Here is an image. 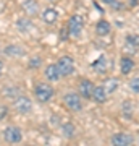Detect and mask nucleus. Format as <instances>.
<instances>
[{
  "label": "nucleus",
  "instance_id": "obj_20",
  "mask_svg": "<svg viewBox=\"0 0 139 146\" xmlns=\"http://www.w3.org/2000/svg\"><path fill=\"white\" fill-rule=\"evenodd\" d=\"M62 130H63V135L68 136V138L74 136V125H73V123H65V125L62 127Z\"/></svg>",
  "mask_w": 139,
  "mask_h": 146
},
{
  "label": "nucleus",
  "instance_id": "obj_18",
  "mask_svg": "<svg viewBox=\"0 0 139 146\" xmlns=\"http://www.w3.org/2000/svg\"><path fill=\"white\" fill-rule=\"evenodd\" d=\"M126 44H128V47H131V49H138L139 47V36L138 34H129V36H126Z\"/></svg>",
  "mask_w": 139,
  "mask_h": 146
},
{
  "label": "nucleus",
  "instance_id": "obj_1",
  "mask_svg": "<svg viewBox=\"0 0 139 146\" xmlns=\"http://www.w3.org/2000/svg\"><path fill=\"white\" fill-rule=\"evenodd\" d=\"M53 93L55 91H53V88L49 83H39L34 88V96H36V99L39 102H49L53 98Z\"/></svg>",
  "mask_w": 139,
  "mask_h": 146
},
{
  "label": "nucleus",
  "instance_id": "obj_26",
  "mask_svg": "<svg viewBox=\"0 0 139 146\" xmlns=\"http://www.w3.org/2000/svg\"><path fill=\"white\" fill-rule=\"evenodd\" d=\"M3 72V62H2V60H0V73Z\"/></svg>",
  "mask_w": 139,
  "mask_h": 146
},
{
  "label": "nucleus",
  "instance_id": "obj_7",
  "mask_svg": "<svg viewBox=\"0 0 139 146\" xmlns=\"http://www.w3.org/2000/svg\"><path fill=\"white\" fill-rule=\"evenodd\" d=\"M13 107H15V110L20 112V114H28V112H31L32 104L26 96H18V98H15V101H13Z\"/></svg>",
  "mask_w": 139,
  "mask_h": 146
},
{
  "label": "nucleus",
  "instance_id": "obj_12",
  "mask_svg": "<svg viewBox=\"0 0 139 146\" xmlns=\"http://www.w3.org/2000/svg\"><path fill=\"white\" fill-rule=\"evenodd\" d=\"M23 10L26 11V15H36L39 11V5L36 0H24L23 2Z\"/></svg>",
  "mask_w": 139,
  "mask_h": 146
},
{
  "label": "nucleus",
  "instance_id": "obj_23",
  "mask_svg": "<svg viewBox=\"0 0 139 146\" xmlns=\"http://www.w3.org/2000/svg\"><path fill=\"white\" fill-rule=\"evenodd\" d=\"M7 114H8V107H7V106H2V104H0V120L5 119Z\"/></svg>",
  "mask_w": 139,
  "mask_h": 146
},
{
  "label": "nucleus",
  "instance_id": "obj_16",
  "mask_svg": "<svg viewBox=\"0 0 139 146\" xmlns=\"http://www.w3.org/2000/svg\"><path fill=\"white\" fill-rule=\"evenodd\" d=\"M16 28H18L20 31L26 33V31H31L32 28H34V25H32V21L28 20V18H20V20L16 21Z\"/></svg>",
  "mask_w": 139,
  "mask_h": 146
},
{
  "label": "nucleus",
  "instance_id": "obj_6",
  "mask_svg": "<svg viewBox=\"0 0 139 146\" xmlns=\"http://www.w3.org/2000/svg\"><path fill=\"white\" fill-rule=\"evenodd\" d=\"M94 83L91 81V80H86L82 78L79 83H78V93H79V96H82L84 99H91L92 98V91H94Z\"/></svg>",
  "mask_w": 139,
  "mask_h": 146
},
{
  "label": "nucleus",
  "instance_id": "obj_25",
  "mask_svg": "<svg viewBox=\"0 0 139 146\" xmlns=\"http://www.w3.org/2000/svg\"><path fill=\"white\" fill-rule=\"evenodd\" d=\"M138 3H139V0H129V5L131 7H136Z\"/></svg>",
  "mask_w": 139,
  "mask_h": 146
},
{
  "label": "nucleus",
  "instance_id": "obj_10",
  "mask_svg": "<svg viewBox=\"0 0 139 146\" xmlns=\"http://www.w3.org/2000/svg\"><path fill=\"white\" fill-rule=\"evenodd\" d=\"M107 96H108V93L105 91L103 86H96L94 91H92V98H91V99L96 101V102H99V104H102V102L107 101Z\"/></svg>",
  "mask_w": 139,
  "mask_h": 146
},
{
  "label": "nucleus",
  "instance_id": "obj_14",
  "mask_svg": "<svg viewBox=\"0 0 139 146\" xmlns=\"http://www.w3.org/2000/svg\"><path fill=\"white\" fill-rule=\"evenodd\" d=\"M108 33H110V23L108 21H105V20H100L96 25V34L97 36H107Z\"/></svg>",
  "mask_w": 139,
  "mask_h": 146
},
{
  "label": "nucleus",
  "instance_id": "obj_4",
  "mask_svg": "<svg viewBox=\"0 0 139 146\" xmlns=\"http://www.w3.org/2000/svg\"><path fill=\"white\" fill-rule=\"evenodd\" d=\"M57 67H58V70H60V75H62V76H70V75L74 72V60H73L71 57L65 55V57H62L58 60Z\"/></svg>",
  "mask_w": 139,
  "mask_h": 146
},
{
  "label": "nucleus",
  "instance_id": "obj_9",
  "mask_svg": "<svg viewBox=\"0 0 139 146\" xmlns=\"http://www.w3.org/2000/svg\"><path fill=\"white\" fill-rule=\"evenodd\" d=\"M45 78L49 80V81H58V80L62 78L57 63H50V65L45 67Z\"/></svg>",
  "mask_w": 139,
  "mask_h": 146
},
{
  "label": "nucleus",
  "instance_id": "obj_8",
  "mask_svg": "<svg viewBox=\"0 0 139 146\" xmlns=\"http://www.w3.org/2000/svg\"><path fill=\"white\" fill-rule=\"evenodd\" d=\"M133 136L126 135V133H117V135L112 136V145L115 146H129L133 145Z\"/></svg>",
  "mask_w": 139,
  "mask_h": 146
},
{
  "label": "nucleus",
  "instance_id": "obj_2",
  "mask_svg": "<svg viewBox=\"0 0 139 146\" xmlns=\"http://www.w3.org/2000/svg\"><path fill=\"white\" fill-rule=\"evenodd\" d=\"M63 106L67 109L73 110V112H78V110L82 109V101H81V96L79 93H67L63 96Z\"/></svg>",
  "mask_w": 139,
  "mask_h": 146
},
{
  "label": "nucleus",
  "instance_id": "obj_22",
  "mask_svg": "<svg viewBox=\"0 0 139 146\" xmlns=\"http://www.w3.org/2000/svg\"><path fill=\"white\" fill-rule=\"evenodd\" d=\"M129 88L133 89L134 93H139V78H133L129 81Z\"/></svg>",
  "mask_w": 139,
  "mask_h": 146
},
{
  "label": "nucleus",
  "instance_id": "obj_5",
  "mask_svg": "<svg viewBox=\"0 0 139 146\" xmlns=\"http://www.w3.org/2000/svg\"><path fill=\"white\" fill-rule=\"evenodd\" d=\"M3 138H5L7 143H11V145H15V143H20L23 140V133L18 127H7L5 130H3Z\"/></svg>",
  "mask_w": 139,
  "mask_h": 146
},
{
  "label": "nucleus",
  "instance_id": "obj_19",
  "mask_svg": "<svg viewBox=\"0 0 139 146\" xmlns=\"http://www.w3.org/2000/svg\"><path fill=\"white\" fill-rule=\"evenodd\" d=\"M102 86L105 88V91H107L108 94L113 93L115 88H117V80H115V78H110V80H107V81H105V84H102Z\"/></svg>",
  "mask_w": 139,
  "mask_h": 146
},
{
  "label": "nucleus",
  "instance_id": "obj_21",
  "mask_svg": "<svg viewBox=\"0 0 139 146\" xmlns=\"http://www.w3.org/2000/svg\"><path fill=\"white\" fill-rule=\"evenodd\" d=\"M103 3H107L108 7H112V8H115V10H120V8H121V3H120L118 0H102Z\"/></svg>",
  "mask_w": 139,
  "mask_h": 146
},
{
  "label": "nucleus",
  "instance_id": "obj_3",
  "mask_svg": "<svg viewBox=\"0 0 139 146\" xmlns=\"http://www.w3.org/2000/svg\"><path fill=\"white\" fill-rule=\"evenodd\" d=\"M82 28H84V20H82V16L79 15H73L71 18H70V21H68V33L71 34V36H79L82 31Z\"/></svg>",
  "mask_w": 139,
  "mask_h": 146
},
{
  "label": "nucleus",
  "instance_id": "obj_17",
  "mask_svg": "<svg viewBox=\"0 0 139 146\" xmlns=\"http://www.w3.org/2000/svg\"><path fill=\"white\" fill-rule=\"evenodd\" d=\"M108 67V63H107V58L103 57H99V60H96V62L92 63V68H94V72H97V73H103L105 70H107Z\"/></svg>",
  "mask_w": 139,
  "mask_h": 146
},
{
  "label": "nucleus",
  "instance_id": "obj_13",
  "mask_svg": "<svg viewBox=\"0 0 139 146\" xmlns=\"http://www.w3.org/2000/svg\"><path fill=\"white\" fill-rule=\"evenodd\" d=\"M57 18H58V11L55 10V8H47V10H44V13H42V20L45 21V23H49V25L55 23Z\"/></svg>",
  "mask_w": 139,
  "mask_h": 146
},
{
  "label": "nucleus",
  "instance_id": "obj_11",
  "mask_svg": "<svg viewBox=\"0 0 139 146\" xmlns=\"http://www.w3.org/2000/svg\"><path fill=\"white\" fill-rule=\"evenodd\" d=\"M133 68H134L133 58L121 57V60H120V72L123 73V75H129V73L133 72Z\"/></svg>",
  "mask_w": 139,
  "mask_h": 146
},
{
  "label": "nucleus",
  "instance_id": "obj_15",
  "mask_svg": "<svg viewBox=\"0 0 139 146\" xmlns=\"http://www.w3.org/2000/svg\"><path fill=\"white\" fill-rule=\"evenodd\" d=\"M3 54H7L8 57H21V55H24V49L18 46H8L3 50Z\"/></svg>",
  "mask_w": 139,
  "mask_h": 146
},
{
  "label": "nucleus",
  "instance_id": "obj_24",
  "mask_svg": "<svg viewBox=\"0 0 139 146\" xmlns=\"http://www.w3.org/2000/svg\"><path fill=\"white\" fill-rule=\"evenodd\" d=\"M39 63H41V58H32L31 62H29V67H31V68H37V67H39Z\"/></svg>",
  "mask_w": 139,
  "mask_h": 146
}]
</instances>
